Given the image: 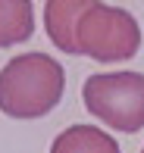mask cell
<instances>
[{
    "instance_id": "6da1fadb",
    "label": "cell",
    "mask_w": 144,
    "mask_h": 153,
    "mask_svg": "<svg viewBox=\"0 0 144 153\" xmlns=\"http://www.w3.org/2000/svg\"><path fill=\"white\" fill-rule=\"evenodd\" d=\"M66 72L47 53H19L0 69V113L10 119H41L60 103Z\"/></svg>"
},
{
    "instance_id": "8992f818",
    "label": "cell",
    "mask_w": 144,
    "mask_h": 153,
    "mask_svg": "<svg viewBox=\"0 0 144 153\" xmlns=\"http://www.w3.org/2000/svg\"><path fill=\"white\" fill-rule=\"evenodd\" d=\"M35 31L31 0H0V47H16Z\"/></svg>"
},
{
    "instance_id": "277c9868",
    "label": "cell",
    "mask_w": 144,
    "mask_h": 153,
    "mask_svg": "<svg viewBox=\"0 0 144 153\" xmlns=\"http://www.w3.org/2000/svg\"><path fill=\"white\" fill-rule=\"evenodd\" d=\"M97 0H47L44 3V28L47 38L53 41V47L63 53H78V41H75V31H78V22L85 16V10Z\"/></svg>"
},
{
    "instance_id": "3957f363",
    "label": "cell",
    "mask_w": 144,
    "mask_h": 153,
    "mask_svg": "<svg viewBox=\"0 0 144 153\" xmlns=\"http://www.w3.org/2000/svg\"><path fill=\"white\" fill-rule=\"evenodd\" d=\"M75 41H78V56H91L97 62H122L138 53L141 28L128 10L97 0L91 10H85Z\"/></svg>"
},
{
    "instance_id": "5b68a950",
    "label": "cell",
    "mask_w": 144,
    "mask_h": 153,
    "mask_svg": "<svg viewBox=\"0 0 144 153\" xmlns=\"http://www.w3.org/2000/svg\"><path fill=\"white\" fill-rule=\"evenodd\" d=\"M50 153H119V144L94 125H72L53 137Z\"/></svg>"
},
{
    "instance_id": "52a82bcc",
    "label": "cell",
    "mask_w": 144,
    "mask_h": 153,
    "mask_svg": "<svg viewBox=\"0 0 144 153\" xmlns=\"http://www.w3.org/2000/svg\"><path fill=\"white\" fill-rule=\"evenodd\" d=\"M141 153H144V147H141Z\"/></svg>"
},
{
    "instance_id": "7a4b0ae2",
    "label": "cell",
    "mask_w": 144,
    "mask_h": 153,
    "mask_svg": "<svg viewBox=\"0 0 144 153\" xmlns=\"http://www.w3.org/2000/svg\"><path fill=\"white\" fill-rule=\"evenodd\" d=\"M81 97H85L88 113L97 116L110 128L125 131V134H135L144 128V75L141 72L88 75Z\"/></svg>"
}]
</instances>
